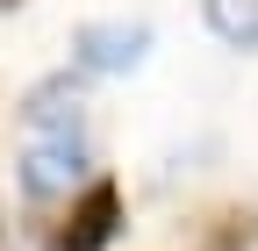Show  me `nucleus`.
Wrapping results in <instances>:
<instances>
[{"mask_svg":"<svg viewBox=\"0 0 258 251\" xmlns=\"http://www.w3.org/2000/svg\"><path fill=\"white\" fill-rule=\"evenodd\" d=\"M8 8H15V0H8Z\"/></svg>","mask_w":258,"mask_h":251,"instance_id":"7","label":"nucleus"},{"mask_svg":"<svg viewBox=\"0 0 258 251\" xmlns=\"http://www.w3.org/2000/svg\"><path fill=\"white\" fill-rule=\"evenodd\" d=\"M0 251H8V223H0Z\"/></svg>","mask_w":258,"mask_h":251,"instance_id":"6","label":"nucleus"},{"mask_svg":"<svg viewBox=\"0 0 258 251\" xmlns=\"http://www.w3.org/2000/svg\"><path fill=\"white\" fill-rule=\"evenodd\" d=\"M208 29L237 50H258V0H208Z\"/></svg>","mask_w":258,"mask_h":251,"instance_id":"5","label":"nucleus"},{"mask_svg":"<svg viewBox=\"0 0 258 251\" xmlns=\"http://www.w3.org/2000/svg\"><path fill=\"white\" fill-rule=\"evenodd\" d=\"M115 230H122V194H115L108 179H93L86 194H79V201L50 223L43 251H108V237H115Z\"/></svg>","mask_w":258,"mask_h":251,"instance_id":"2","label":"nucleus"},{"mask_svg":"<svg viewBox=\"0 0 258 251\" xmlns=\"http://www.w3.org/2000/svg\"><path fill=\"white\" fill-rule=\"evenodd\" d=\"M72 50H79L86 72H137L144 50H151V29L144 22H86L72 36Z\"/></svg>","mask_w":258,"mask_h":251,"instance_id":"3","label":"nucleus"},{"mask_svg":"<svg viewBox=\"0 0 258 251\" xmlns=\"http://www.w3.org/2000/svg\"><path fill=\"white\" fill-rule=\"evenodd\" d=\"M22 122H29V130H79V93H72V79H43V86L22 101Z\"/></svg>","mask_w":258,"mask_h":251,"instance_id":"4","label":"nucleus"},{"mask_svg":"<svg viewBox=\"0 0 258 251\" xmlns=\"http://www.w3.org/2000/svg\"><path fill=\"white\" fill-rule=\"evenodd\" d=\"M86 137L79 130H29V151H22V186L29 194H72L86 179Z\"/></svg>","mask_w":258,"mask_h":251,"instance_id":"1","label":"nucleus"}]
</instances>
